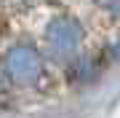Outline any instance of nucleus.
<instances>
[{
	"mask_svg": "<svg viewBox=\"0 0 120 118\" xmlns=\"http://www.w3.org/2000/svg\"><path fill=\"white\" fill-rule=\"evenodd\" d=\"M101 8H107L109 13H120V0H99Z\"/></svg>",
	"mask_w": 120,
	"mask_h": 118,
	"instance_id": "3",
	"label": "nucleus"
},
{
	"mask_svg": "<svg viewBox=\"0 0 120 118\" xmlns=\"http://www.w3.org/2000/svg\"><path fill=\"white\" fill-rule=\"evenodd\" d=\"M80 40H83V27L75 22V19H53L51 24H48L45 30V46H48V54H51V59L56 62H69L77 54V48H80Z\"/></svg>",
	"mask_w": 120,
	"mask_h": 118,
	"instance_id": "1",
	"label": "nucleus"
},
{
	"mask_svg": "<svg viewBox=\"0 0 120 118\" xmlns=\"http://www.w3.org/2000/svg\"><path fill=\"white\" fill-rule=\"evenodd\" d=\"M3 67H5V75L19 86H30L43 75V59L30 46H13L5 54Z\"/></svg>",
	"mask_w": 120,
	"mask_h": 118,
	"instance_id": "2",
	"label": "nucleus"
}]
</instances>
